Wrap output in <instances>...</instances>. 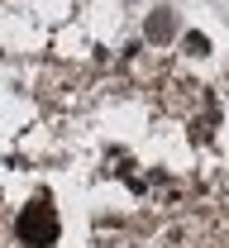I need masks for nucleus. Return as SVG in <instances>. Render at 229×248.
<instances>
[{"instance_id":"f257e3e1","label":"nucleus","mask_w":229,"mask_h":248,"mask_svg":"<svg viewBox=\"0 0 229 248\" xmlns=\"http://www.w3.org/2000/svg\"><path fill=\"white\" fill-rule=\"evenodd\" d=\"M58 210L48 205V201H33V205H24L19 210V219H15V234H19V244H29V248H48V244H58Z\"/></svg>"},{"instance_id":"7ed1b4c3","label":"nucleus","mask_w":229,"mask_h":248,"mask_svg":"<svg viewBox=\"0 0 229 248\" xmlns=\"http://www.w3.org/2000/svg\"><path fill=\"white\" fill-rule=\"evenodd\" d=\"M182 48H186L191 58H205V53H210V38H205V33H186V43H182Z\"/></svg>"},{"instance_id":"f03ea898","label":"nucleus","mask_w":229,"mask_h":248,"mask_svg":"<svg viewBox=\"0 0 229 248\" xmlns=\"http://www.w3.org/2000/svg\"><path fill=\"white\" fill-rule=\"evenodd\" d=\"M143 33H148L153 43H167V38L177 33V15H172V10H153L148 24H143Z\"/></svg>"}]
</instances>
